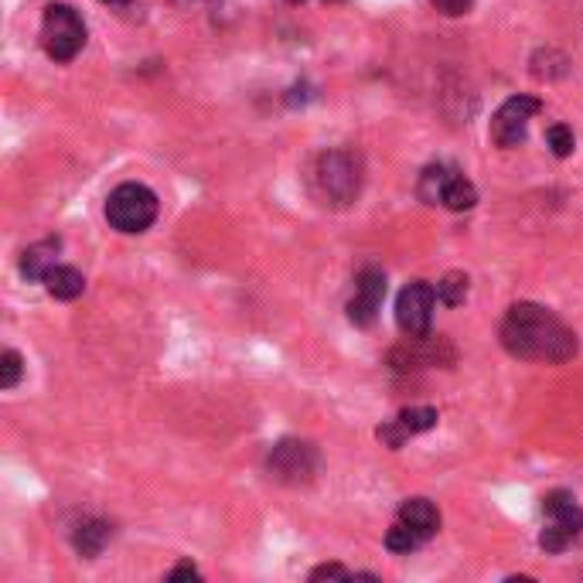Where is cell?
<instances>
[{
    "label": "cell",
    "mask_w": 583,
    "mask_h": 583,
    "mask_svg": "<svg viewBox=\"0 0 583 583\" xmlns=\"http://www.w3.org/2000/svg\"><path fill=\"white\" fill-rule=\"evenodd\" d=\"M437 410L434 407H410V410H402L396 420H389L386 426H379V441L389 444L393 450L407 444V437H417L423 434V430L430 426H437Z\"/></svg>",
    "instance_id": "10"
},
{
    "label": "cell",
    "mask_w": 583,
    "mask_h": 583,
    "mask_svg": "<svg viewBox=\"0 0 583 583\" xmlns=\"http://www.w3.org/2000/svg\"><path fill=\"white\" fill-rule=\"evenodd\" d=\"M314 182L324 198H332V206H348L362 191V161L351 150H327L318 158Z\"/></svg>",
    "instance_id": "4"
},
{
    "label": "cell",
    "mask_w": 583,
    "mask_h": 583,
    "mask_svg": "<svg viewBox=\"0 0 583 583\" xmlns=\"http://www.w3.org/2000/svg\"><path fill=\"white\" fill-rule=\"evenodd\" d=\"M332 4H338V0H332Z\"/></svg>",
    "instance_id": "27"
},
{
    "label": "cell",
    "mask_w": 583,
    "mask_h": 583,
    "mask_svg": "<svg viewBox=\"0 0 583 583\" xmlns=\"http://www.w3.org/2000/svg\"><path fill=\"white\" fill-rule=\"evenodd\" d=\"M386 546H389L393 553H413V549L423 546V539L417 536V532H413L407 522H396V525L386 532Z\"/></svg>",
    "instance_id": "19"
},
{
    "label": "cell",
    "mask_w": 583,
    "mask_h": 583,
    "mask_svg": "<svg viewBox=\"0 0 583 583\" xmlns=\"http://www.w3.org/2000/svg\"><path fill=\"white\" fill-rule=\"evenodd\" d=\"M21 372H24V359L14 348H8L0 355V389H14L21 383Z\"/></svg>",
    "instance_id": "21"
},
{
    "label": "cell",
    "mask_w": 583,
    "mask_h": 583,
    "mask_svg": "<svg viewBox=\"0 0 583 583\" xmlns=\"http://www.w3.org/2000/svg\"><path fill=\"white\" fill-rule=\"evenodd\" d=\"M110 539H113V529L103 519H86L72 532V543H75V549H79V556H86V560H96V556L107 549Z\"/></svg>",
    "instance_id": "13"
},
{
    "label": "cell",
    "mask_w": 583,
    "mask_h": 583,
    "mask_svg": "<svg viewBox=\"0 0 583 583\" xmlns=\"http://www.w3.org/2000/svg\"><path fill=\"white\" fill-rule=\"evenodd\" d=\"M434 303H437V287H430L423 281L402 287L396 297V324L410 338H426L430 324H434Z\"/></svg>",
    "instance_id": "7"
},
{
    "label": "cell",
    "mask_w": 583,
    "mask_h": 583,
    "mask_svg": "<svg viewBox=\"0 0 583 583\" xmlns=\"http://www.w3.org/2000/svg\"><path fill=\"white\" fill-rule=\"evenodd\" d=\"M99 4H110V8H131L134 0H99Z\"/></svg>",
    "instance_id": "25"
},
{
    "label": "cell",
    "mask_w": 583,
    "mask_h": 583,
    "mask_svg": "<svg viewBox=\"0 0 583 583\" xmlns=\"http://www.w3.org/2000/svg\"><path fill=\"white\" fill-rule=\"evenodd\" d=\"M45 290L52 294V297H59V300H75L83 290H86V276L75 270V266H52L48 270V276H45Z\"/></svg>",
    "instance_id": "14"
},
{
    "label": "cell",
    "mask_w": 583,
    "mask_h": 583,
    "mask_svg": "<svg viewBox=\"0 0 583 583\" xmlns=\"http://www.w3.org/2000/svg\"><path fill=\"white\" fill-rule=\"evenodd\" d=\"M266 471L281 485H308L318 471V450L308 441H281L270 450Z\"/></svg>",
    "instance_id": "6"
},
{
    "label": "cell",
    "mask_w": 583,
    "mask_h": 583,
    "mask_svg": "<svg viewBox=\"0 0 583 583\" xmlns=\"http://www.w3.org/2000/svg\"><path fill=\"white\" fill-rule=\"evenodd\" d=\"M543 512H546V529L539 536V546L546 553H563L583 532V509L570 492H549L543 498Z\"/></svg>",
    "instance_id": "5"
},
{
    "label": "cell",
    "mask_w": 583,
    "mask_h": 583,
    "mask_svg": "<svg viewBox=\"0 0 583 583\" xmlns=\"http://www.w3.org/2000/svg\"><path fill=\"white\" fill-rule=\"evenodd\" d=\"M546 144H549V150L556 158H570L573 154V147H576V140H573V131L567 123H553L549 131H546Z\"/></svg>",
    "instance_id": "20"
},
{
    "label": "cell",
    "mask_w": 583,
    "mask_h": 583,
    "mask_svg": "<svg viewBox=\"0 0 583 583\" xmlns=\"http://www.w3.org/2000/svg\"><path fill=\"white\" fill-rule=\"evenodd\" d=\"M444 17H464L471 8H474V0H430Z\"/></svg>",
    "instance_id": "22"
},
{
    "label": "cell",
    "mask_w": 583,
    "mask_h": 583,
    "mask_svg": "<svg viewBox=\"0 0 583 583\" xmlns=\"http://www.w3.org/2000/svg\"><path fill=\"white\" fill-rule=\"evenodd\" d=\"M290 4H303V0H290Z\"/></svg>",
    "instance_id": "26"
},
{
    "label": "cell",
    "mask_w": 583,
    "mask_h": 583,
    "mask_svg": "<svg viewBox=\"0 0 583 583\" xmlns=\"http://www.w3.org/2000/svg\"><path fill=\"white\" fill-rule=\"evenodd\" d=\"M168 576L171 580H185V576H198V570H195V563H182V567H174Z\"/></svg>",
    "instance_id": "24"
},
{
    "label": "cell",
    "mask_w": 583,
    "mask_h": 583,
    "mask_svg": "<svg viewBox=\"0 0 583 583\" xmlns=\"http://www.w3.org/2000/svg\"><path fill=\"white\" fill-rule=\"evenodd\" d=\"M399 522H407L417 536L426 543L434 532L441 529V512H437V505L434 501H426V498H410V501H402L399 505Z\"/></svg>",
    "instance_id": "12"
},
{
    "label": "cell",
    "mask_w": 583,
    "mask_h": 583,
    "mask_svg": "<svg viewBox=\"0 0 583 583\" xmlns=\"http://www.w3.org/2000/svg\"><path fill=\"white\" fill-rule=\"evenodd\" d=\"M107 219L116 233H126V236L147 233L158 219V195L140 182H126L110 191Z\"/></svg>",
    "instance_id": "2"
},
{
    "label": "cell",
    "mask_w": 583,
    "mask_h": 583,
    "mask_svg": "<svg viewBox=\"0 0 583 583\" xmlns=\"http://www.w3.org/2000/svg\"><path fill=\"white\" fill-rule=\"evenodd\" d=\"M543 110L536 96H509L492 116V140L498 147H519L525 140L529 120Z\"/></svg>",
    "instance_id": "8"
},
{
    "label": "cell",
    "mask_w": 583,
    "mask_h": 583,
    "mask_svg": "<svg viewBox=\"0 0 583 583\" xmlns=\"http://www.w3.org/2000/svg\"><path fill=\"white\" fill-rule=\"evenodd\" d=\"M441 206H447L450 212H468V209H474V206H477V188L468 182V177L454 174L450 182H447V188H444Z\"/></svg>",
    "instance_id": "15"
},
{
    "label": "cell",
    "mask_w": 583,
    "mask_h": 583,
    "mask_svg": "<svg viewBox=\"0 0 583 583\" xmlns=\"http://www.w3.org/2000/svg\"><path fill=\"white\" fill-rule=\"evenodd\" d=\"M450 177H454V171H450V168H444V164H430V168L420 174L417 195L426 201V206H437V201L444 198V188H447Z\"/></svg>",
    "instance_id": "16"
},
{
    "label": "cell",
    "mask_w": 583,
    "mask_h": 583,
    "mask_svg": "<svg viewBox=\"0 0 583 583\" xmlns=\"http://www.w3.org/2000/svg\"><path fill=\"white\" fill-rule=\"evenodd\" d=\"M383 297H386V276L379 270H362L359 273V284H355V297L348 300V321L359 324V327H369L383 308Z\"/></svg>",
    "instance_id": "9"
},
{
    "label": "cell",
    "mask_w": 583,
    "mask_h": 583,
    "mask_svg": "<svg viewBox=\"0 0 583 583\" xmlns=\"http://www.w3.org/2000/svg\"><path fill=\"white\" fill-rule=\"evenodd\" d=\"M348 580L351 573L345 570V567H338V563H324V567H318V570H311V580Z\"/></svg>",
    "instance_id": "23"
},
{
    "label": "cell",
    "mask_w": 583,
    "mask_h": 583,
    "mask_svg": "<svg viewBox=\"0 0 583 583\" xmlns=\"http://www.w3.org/2000/svg\"><path fill=\"white\" fill-rule=\"evenodd\" d=\"M501 345L516 359L563 365L576 355V335L539 303H512L501 321Z\"/></svg>",
    "instance_id": "1"
},
{
    "label": "cell",
    "mask_w": 583,
    "mask_h": 583,
    "mask_svg": "<svg viewBox=\"0 0 583 583\" xmlns=\"http://www.w3.org/2000/svg\"><path fill=\"white\" fill-rule=\"evenodd\" d=\"M59 252H62V239H55V236L28 246L21 252V273L28 276V281H45L48 270L59 266Z\"/></svg>",
    "instance_id": "11"
},
{
    "label": "cell",
    "mask_w": 583,
    "mask_h": 583,
    "mask_svg": "<svg viewBox=\"0 0 583 583\" xmlns=\"http://www.w3.org/2000/svg\"><path fill=\"white\" fill-rule=\"evenodd\" d=\"M41 45L48 59L72 62L86 48V21L69 4H48L41 21Z\"/></svg>",
    "instance_id": "3"
},
{
    "label": "cell",
    "mask_w": 583,
    "mask_h": 583,
    "mask_svg": "<svg viewBox=\"0 0 583 583\" xmlns=\"http://www.w3.org/2000/svg\"><path fill=\"white\" fill-rule=\"evenodd\" d=\"M468 290H471V281L464 273H447L437 284V300L447 303V308H461V303L468 300Z\"/></svg>",
    "instance_id": "17"
},
{
    "label": "cell",
    "mask_w": 583,
    "mask_h": 583,
    "mask_svg": "<svg viewBox=\"0 0 583 583\" xmlns=\"http://www.w3.org/2000/svg\"><path fill=\"white\" fill-rule=\"evenodd\" d=\"M532 75H536V79H560V75H567V55H560L556 48L536 52V59H532Z\"/></svg>",
    "instance_id": "18"
}]
</instances>
